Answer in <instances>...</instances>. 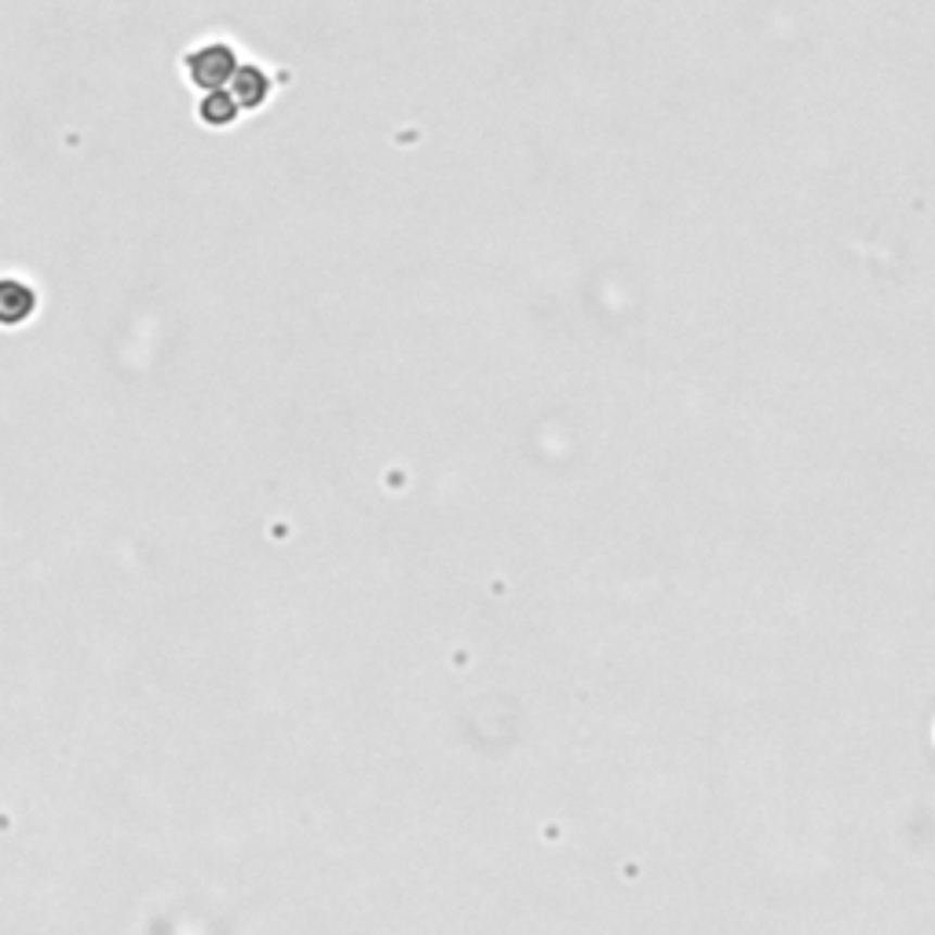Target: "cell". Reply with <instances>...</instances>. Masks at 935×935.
<instances>
[{"label": "cell", "mask_w": 935, "mask_h": 935, "mask_svg": "<svg viewBox=\"0 0 935 935\" xmlns=\"http://www.w3.org/2000/svg\"><path fill=\"white\" fill-rule=\"evenodd\" d=\"M179 66H184V77L190 85L205 96V92H219V88H230V80H235V74L241 70V55L227 40H201V45L187 48Z\"/></svg>", "instance_id": "cell-1"}, {"label": "cell", "mask_w": 935, "mask_h": 935, "mask_svg": "<svg viewBox=\"0 0 935 935\" xmlns=\"http://www.w3.org/2000/svg\"><path fill=\"white\" fill-rule=\"evenodd\" d=\"M230 96L238 99L241 110H264L270 103V96H275V80H270L264 66L241 63L235 80H230Z\"/></svg>", "instance_id": "cell-2"}, {"label": "cell", "mask_w": 935, "mask_h": 935, "mask_svg": "<svg viewBox=\"0 0 935 935\" xmlns=\"http://www.w3.org/2000/svg\"><path fill=\"white\" fill-rule=\"evenodd\" d=\"M37 311V289L29 281L4 278L0 281V315L8 326H23L26 318H34Z\"/></svg>", "instance_id": "cell-3"}, {"label": "cell", "mask_w": 935, "mask_h": 935, "mask_svg": "<svg viewBox=\"0 0 935 935\" xmlns=\"http://www.w3.org/2000/svg\"><path fill=\"white\" fill-rule=\"evenodd\" d=\"M198 125H205V128H216V132H224V128H230V125H238V117H241V106H238V99L230 96V88H219V92H205L198 99Z\"/></svg>", "instance_id": "cell-4"}]
</instances>
